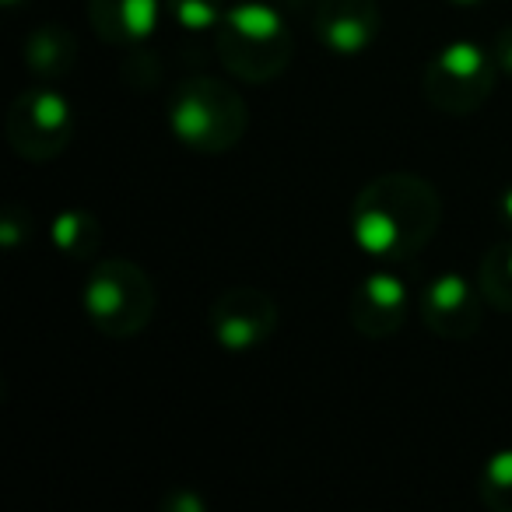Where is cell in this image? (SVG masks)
I'll return each mask as SVG.
<instances>
[{"instance_id":"1","label":"cell","mask_w":512,"mask_h":512,"mask_svg":"<svg viewBox=\"0 0 512 512\" xmlns=\"http://www.w3.org/2000/svg\"><path fill=\"white\" fill-rule=\"evenodd\" d=\"M442 200L428 179L414 172H386L365 183L351 204V235L379 264H407L432 242Z\"/></svg>"},{"instance_id":"2","label":"cell","mask_w":512,"mask_h":512,"mask_svg":"<svg viewBox=\"0 0 512 512\" xmlns=\"http://www.w3.org/2000/svg\"><path fill=\"white\" fill-rule=\"evenodd\" d=\"M295 39L278 8L246 0L225 11L218 25V57L239 81L267 85L292 64Z\"/></svg>"},{"instance_id":"3","label":"cell","mask_w":512,"mask_h":512,"mask_svg":"<svg viewBox=\"0 0 512 512\" xmlns=\"http://www.w3.org/2000/svg\"><path fill=\"white\" fill-rule=\"evenodd\" d=\"M246 127V102L218 78H190L169 95V130L190 151H200V155L232 151Z\"/></svg>"},{"instance_id":"4","label":"cell","mask_w":512,"mask_h":512,"mask_svg":"<svg viewBox=\"0 0 512 512\" xmlns=\"http://www.w3.org/2000/svg\"><path fill=\"white\" fill-rule=\"evenodd\" d=\"M81 306L102 334L127 341V337L141 334L155 316V285H151L148 271L127 256L95 260L85 292H81Z\"/></svg>"},{"instance_id":"5","label":"cell","mask_w":512,"mask_h":512,"mask_svg":"<svg viewBox=\"0 0 512 512\" xmlns=\"http://www.w3.org/2000/svg\"><path fill=\"white\" fill-rule=\"evenodd\" d=\"M495 53L470 39L446 43L421 74V95L432 109L446 116H470L488 102L495 88Z\"/></svg>"},{"instance_id":"6","label":"cell","mask_w":512,"mask_h":512,"mask_svg":"<svg viewBox=\"0 0 512 512\" xmlns=\"http://www.w3.org/2000/svg\"><path fill=\"white\" fill-rule=\"evenodd\" d=\"M74 134V109L53 88H29L8 109L4 137L11 151L29 162H50L71 144Z\"/></svg>"},{"instance_id":"7","label":"cell","mask_w":512,"mask_h":512,"mask_svg":"<svg viewBox=\"0 0 512 512\" xmlns=\"http://www.w3.org/2000/svg\"><path fill=\"white\" fill-rule=\"evenodd\" d=\"M207 323H211V337L218 341V348L242 355V351H256L271 341L281 323V309L264 288L239 285L214 299Z\"/></svg>"},{"instance_id":"8","label":"cell","mask_w":512,"mask_h":512,"mask_svg":"<svg viewBox=\"0 0 512 512\" xmlns=\"http://www.w3.org/2000/svg\"><path fill=\"white\" fill-rule=\"evenodd\" d=\"M481 288L463 274H439L425 285L418 299L421 323L439 341H470L481 330Z\"/></svg>"},{"instance_id":"9","label":"cell","mask_w":512,"mask_h":512,"mask_svg":"<svg viewBox=\"0 0 512 512\" xmlns=\"http://www.w3.org/2000/svg\"><path fill=\"white\" fill-rule=\"evenodd\" d=\"M407 313H411V295L404 281L390 271H372L351 292V323L369 341L393 337L407 323Z\"/></svg>"},{"instance_id":"10","label":"cell","mask_w":512,"mask_h":512,"mask_svg":"<svg viewBox=\"0 0 512 512\" xmlns=\"http://www.w3.org/2000/svg\"><path fill=\"white\" fill-rule=\"evenodd\" d=\"M313 32L337 57H358L379 36L376 0H316Z\"/></svg>"},{"instance_id":"11","label":"cell","mask_w":512,"mask_h":512,"mask_svg":"<svg viewBox=\"0 0 512 512\" xmlns=\"http://www.w3.org/2000/svg\"><path fill=\"white\" fill-rule=\"evenodd\" d=\"M158 0H88V22L106 43H144L158 29Z\"/></svg>"},{"instance_id":"12","label":"cell","mask_w":512,"mask_h":512,"mask_svg":"<svg viewBox=\"0 0 512 512\" xmlns=\"http://www.w3.org/2000/svg\"><path fill=\"white\" fill-rule=\"evenodd\" d=\"M78 60V39L64 25H43L25 43V64L36 78H64Z\"/></svg>"},{"instance_id":"13","label":"cell","mask_w":512,"mask_h":512,"mask_svg":"<svg viewBox=\"0 0 512 512\" xmlns=\"http://www.w3.org/2000/svg\"><path fill=\"white\" fill-rule=\"evenodd\" d=\"M50 242L57 253H64L74 264H92V256L102 246V225L85 207H67L53 218Z\"/></svg>"},{"instance_id":"14","label":"cell","mask_w":512,"mask_h":512,"mask_svg":"<svg viewBox=\"0 0 512 512\" xmlns=\"http://www.w3.org/2000/svg\"><path fill=\"white\" fill-rule=\"evenodd\" d=\"M477 288L498 313H512V235L488 249L477 267Z\"/></svg>"},{"instance_id":"15","label":"cell","mask_w":512,"mask_h":512,"mask_svg":"<svg viewBox=\"0 0 512 512\" xmlns=\"http://www.w3.org/2000/svg\"><path fill=\"white\" fill-rule=\"evenodd\" d=\"M477 495L488 509L512 512V449L488 456L477 474Z\"/></svg>"},{"instance_id":"16","label":"cell","mask_w":512,"mask_h":512,"mask_svg":"<svg viewBox=\"0 0 512 512\" xmlns=\"http://www.w3.org/2000/svg\"><path fill=\"white\" fill-rule=\"evenodd\" d=\"M225 11V0H165V15L183 32H218Z\"/></svg>"},{"instance_id":"17","label":"cell","mask_w":512,"mask_h":512,"mask_svg":"<svg viewBox=\"0 0 512 512\" xmlns=\"http://www.w3.org/2000/svg\"><path fill=\"white\" fill-rule=\"evenodd\" d=\"M29 232H32V218H25L18 207L4 211V218H0V242L4 246H18L22 239H29Z\"/></svg>"},{"instance_id":"18","label":"cell","mask_w":512,"mask_h":512,"mask_svg":"<svg viewBox=\"0 0 512 512\" xmlns=\"http://www.w3.org/2000/svg\"><path fill=\"white\" fill-rule=\"evenodd\" d=\"M495 64H498V71L512 74V25L498 32V39H495Z\"/></svg>"},{"instance_id":"19","label":"cell","mask_w":512,"mask_h":512,"mask_svg":"<svg viewBox=\"0 0 512 512\" xmlns=\"http://www.w3.org/2000/svg\"><path fill=\"white\" fill-rule=\"evenodd\" d=\"M498 221H502V225L509 228V235H512V186L502 193V197H498Z\"/></svg>"},{"instance_id":"20","label":"cell","mask_w":512,"mask_h":512,"mask_svg":"<svg viewBox=\"0 0 512 512\" xmlns=\"http://www.w3.org/2000/svg\"><path fill=\"white\" fill-rule=\"evenodd\" d=\"M456 8H474V4H481V0H453Z\"/></svg>"},{"instance_id":"21","label":"cell","mask_w":512,"mask_h":512,"mask_svg":"<svg viewBox=\"0 0 512 512\" xmlns=\"http://www.w3.org/2000/svg\"><path fill=\"white\" fill-rule=\"evenodd\" d=\"M292 8H306V4H316V0H288Z\"/></svg>"},{"instance_id":"22","label":"cell","mask_w":512,"mask_h":512,"mask_svg":"<svg viewBox=\"0 0 512 512\" xmlns=\"http://www.w3.org/2000/svg\"><path fill=\"white\" fill-rule=\"evenodd\" d=\"M4 4H8V8H18V4H22V0H4Z\"/></svg>"}]
</instances>
